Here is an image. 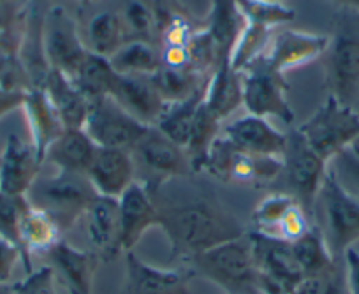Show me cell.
<instances>
[{"mask_svg": "<svg viewBox=\"0 0 359 294\" xmlns=\"http://www.w3.org/2000/svg\"><path fill=\"white\" fill-rule=\"evenodd\" d=\"M157 203V201H155ZM158 226L171 245V259H187L245 234L243 227L212 198L157 203Z\"/></svg>", "mask_w": 359, "mask_h": 294, "instance_id": "6da1fadb", "label": "cell"}, {"mask_svg": "<svg viewBox=\"0 0 359 294\" xmlns=\"http://www.w3.org/2000/svg\"><path fill=\"white\" fill-rule=\"evenodd\" d=\"M324 72L330 95L348 108L359 102V11L340 8L334 30L324 53Z\"/></svg>", "mask_w": 359, "mask_h": 294, "instance_id": "7a4b0ae2", "label": "cell"}, {"mask_svg": "<svg viewBox=\"0 0 359 294\" xmlns=\"http://www.w3.org/2000/svg\"><path fill=\"white\" fill-rule=\"evenodd\" d=\"M95 196L97 192L88 176L57 169L55 175H39L30 187L27 199L30 205L44 210L57 222L62 234H65L79 219H83Z\"/></svg>", "mask_w": 359, "mask_h": 294, "instance_id": "3957f363", "label": "cell"}, {"mask_svg": "<svg viewBox=\"0 0 359 294\" xmlns=\"http://www.w3.org/2000/svg\"><path fill=\"white\" fill-rule=\"evenodd\" d=\"M191 265L226 294H261L259 272L247 234L194 255Z\"/></svg>", "mask_w": 359, "mask_h": 294, "instance_id": "277c9868", "label": "cell"}, {"mask_svg": "<svg viewBox=\"0 0 359 294\" xmlns=\"http://www.w3.org/2000/svg\"><path fill=\"white\" fill-rule=\"evenodd\" d=\"M316 205L320 208L323 226L319 229L327 247L334 258L341 259L359 241V201L327 168Z\"/></svg>", "mask_w": 359, "mask_h": 294, "instance_id": "5b68a950", "label": "cell"}, {"mask_svg": "<svg viewBox=\"0 0 359 294\" xmlns=\"http://www.w3.org/2000/svg\"><path fill=\"white\" fill-rule=\"evenodd\" d=\"M296 131L309 147L330 164L338 154L348 150L354 141L359 140V113L330 95Z\"/></svg>", "mask_w": 359, "mask_h": 294, "instance_id": "8992f818", "label": "cell"}, {"mask_svg": "<svg viewBox=\"0 0 359 294\" xmlns=\"http://www.w3.org/2000/svg\"><path fill=\"white\" fill-rule=\"evenodd\" d=\"M240 76L241 105L247 108L248 115L261 119L273 116L284 123L294 122V112L287 101L289 85L285 76L277 74L262 57L247 65Z\"/></svg>", "mask_w": 359, "mask_h": 294, "instance_id": "52a82bcc", "label": "cell"}, {"mask_svg": "<svg viewBox=\"0 0 359 294\" xmlns=\"http://www.w3.org/2000/svg\"><path fill=\"white\" fill-rule=\"evenodd\" d=\"M259 272L261 294H291L303 280L289 241L250 231L247 234Z\"/></svg>", "mask_w": 359, "mask_h": 294, "instance_id": "ba28073f", "label": "cell"}, {"mask_svg": "<svg viewBox=\"0 0 359 294\" xmlns=\"http://www.w3.org/2000/svg\"><path fill=\"white\" fill-rule=\"evenodd\" d=\"M205 171L227 183L264 185L271 183L284 171L282 157L275 155H252L234 148L226 138H217L210 150Z\"/></svg>", "mask_w": 359, "mask_h": 294, "instance_id": "9c48e42d", "label": "cell"}, {"mask_svg": "<svg viewBox=\"0 0 359 294\" xmlns=\"http://www.w3.org/2000/svg\"><path fill=\"white\" fill-rule=\"evenodd\" d=\"M282 162H284L282 175L285 176L289 187L287 194H291L309 215H312L330 164L309 147V143L296 129L287 134Z\"/></svg>", "mask_w": 359, "mask_h": 294, "instance_id": "30bf717a", "label": "cell"}, {"mask_svg": "<svg viewBox=\"0 0 359 294\" xmlns=\"http://www.w3.org/2000/svg\"><path fill=\"white\" fill-rule=\"evenodd\" d=\"M83 129L99 148H120L130 152L147 133L148 126H143L123 112L111 97H102L90 102Z\"/></svg>", "mask_w": 359, "mask_h": 294, "instance_id": "8fae6325", "label": "cell"}, {"mask_svg": "<svg viewBox=\"0 0 359 294\" xmlns=\"http://www.w3.org/2000/svg\"><path fill=\"white\" fill-rule=\"evenodd\" d=\"M43 50L53 71L72 78L88 48L81 43L74 20L64 8L50 9L43 20Z\"/></svg>", "mask_w": 359, "mask_h": 294, "instance_id": "7c38bea8", "label": "cell"}, {"mask_svg": "<svg viewBox=\"0 0 359 294\" xmlns=\"http://www.w3.org/2000/svg\"><path fill=\"white\" fill-rule=\"evenodd\" d=\"M133 157L147 169L154 178L151 192L155 194L157 187L172 176H182L191 169L187 154L184 148L172 143L164 136L157 127H148L147 133L130 150Z\"/></svg>", "mask_w": 359, "mask_h": 294, "instance_id": "4fadbf2b", "label": "cell"}, {"mask_svg": "<svg viewBox=\"0 0 359 294\" xmlns=\"http://www.w3.org/2000/svg\"><path fill=\"white\" fill-rule=\"evenodd\" d=\"M327 44H330L327 36L284 29L271 37L262 58L277 74L285 76L292 69L303 67L324 57Z\"/></svg>", "mask_w": 359, "mask_h": 294, "instance_id": "5bb4252c", "label": "cell"}, {"mask_svg": "<svg viewBox=\"0 0 359 294\" xmlns=\"http://www.w3.org/2000/svg\"><path fill=\"white\" fill-rule=\"evenodd\" d=\"M120 254L133 252L148 229L158 226L155 196L143 182H134L118 198Z\"/></svg>", "mask_w": 359, "mask_h": 294, "instance_id": "9a60e30c", "label": "cell"}, {"mask_svg": "<svg viewBox=\"0 0 359 294\" xmlns=\"http://www.w3.org/2000/svg\"><path fill=\"white\" fill-rule=\"evenodd\" d=\"M108 97L133 119L143 126L154 127L164 115L169 105L158 95L150 76H123L116 74L111 83Z\"/></svg>", "mask_w": 359, "mask_h": 294, "instance_id": "2e32d148", "label": "cell"}, {"mask_svg": "<svg viewBox=\"0 0 359 294\" xmlns=\"http://www.w3.org/2000/svg\"><path fill=\"white\" fill-rule=\"evenodd\" d=\"M191 276L192 272L187 269L157 268L127 252L122 294H192Z\"/></svg>", "mask_w": 359, "mask_h": 294, "instance_id": "e0dca14e", "label": "cell"}, {"mask_svg": "<svg viewBox=\"0 0 359 294\" xmlns=\"http://www.w3.org/2000/svg\"><path fill=\"white\" fill-rule=\"evenodd\" d=\"M43 162L32 143H25L18 134H9L0 155V192L27 196L41 175Z\"/></svg>", "mask_w": 359, "mask_h": 294, "instance_id": "ac0fdd59", "label": "cell"}, {"mask_svg": "<svg viewBox=\"0 0 359 294\" xmlns=\"http://www.w3.org/2000/svg\"><path fill=\"white\" fill-rule=\"evenodd\" d=\"M86 176L97 196L118 199L136 182V162L129 150L97 148Z\"/></svg>", "mask_w": 359, "mask_h": 294, "instance_id": "d6986e66", "label": "cell"}, {"mask_svg": "<svg viewBox=\"0 0 359 294\" xmlns=\"http://www.w3.org/2000/svg\"><path fill=\"white\" fill-rule=\"evenodd\" d=\"M55 276L60 279L69 294H94V280L101 255L94 250H79L62 240L50 250Z\"/></svg>", "mask_w": 359, "mask_h": 294, "instance_id": "ffe728a7", "label": "cell"}, {"mask_svg": "<svg viewBox=\"0 0 359 294\" xmlns=\"http://www.w3.org/2000/svg\"><path fill=\"white\" fill-rule=\"evenodd\" d=\"M224 138L238 150L252 155H275L282 157L287 134L275 129L268 119L245 115L224 129Z\"/></svg>", "mask_w": 359, "mask_h": 294, "instance_id": "44dd1931", "label": "cell"}, {"mask_svg": "<svg viewBox=\"0 0 359 294\" xmlns=\"http://www.w3.org/2000/svg\"><path fill=\"white\" fill-rule=\"evenodd\" d=\"M83 219L86 220V236L95 254L102 261H111L120 254V208L118 199L95 196Z\"/></svg>", "mask_w": 359, "mask_h": 294, "instance_id": "7402d4cb", "label": "cell"}, {"mask_svg": "<svg viewBox=\"0 0 359 294\" xmlns=\"http://www.w3.org/2000/svg\"><path fill=\"white\" fill-rule=\"evenodd\" d=\"M22 108L25 113L27 123H29L30 143H32L37 157L44 164L48 148L60 136L64 126L43 88L27 90Z\"/></svg>", "mask_w": 359, "mask_h": 294, "instance_id": "603a6c76", "label": "cell"}, {"mask_svg": "<svg viewBox=\"0 0 359 294\" xmlns=\"http://www.w3.org/2000/svg\"><path fill=\"white\" fill-rule=\"evenodd\" d=\"M43 90L50 99L64 129H83L86 115H88L90 102L79 92L71 78L50 69L46 79H44Z\"/></svg>", "mask_w": 359, "mask_h": 294, "instance_id": "cb8c5ba5", "label": "cell"}, {"mask_svg": "<svg viewBox=\"0 0 359 294\" xmlns=\"http://www.w3.org/2000/svg\"><path fill=\"white\" fill-rule=\"evenodd\" d=\"M97 148L85 129H64L48 148L44 162L62 171L86 175L94 162Z\"/></svg>", "mask_w": 359, "mask_h": 294, "instance_id": "d4e9b609", "label": "cell"}, {"mask_svg": "<svg viewBox=\"0 0 359 294\" xmlns=\"http://www.w3.org/2000/svg\"><path fill=\"white\" fill-rule=\"evenodd\" d=\"M62 231L44 210L29 205L20 222V247L27 272L32 273V255L50 254L51 248L62 241Z\"/></svg>", "mask_w": 359, "mask_h": 294, "instance_id": "484cf974", "label": "cell"}, {"mask_svg": "<svg viewBox=\"0 0 359 294\" xmlns=\"http://www.w3.org/2000/svg\"><path fill=\"white\" fill-rule=\"evenodd\" d=\"M245 18L240 13L238 0H213L206 32L215 43L220 62H231V53L238 36L243 30Z\"/></svg>", "mask_w": 359, "mask_h": 294, "instance_id": "4316f807", "label": "cell"}, {"mask_svg": "<svg viewBox=\"0 0 359 294\" xmlns=\"http://www.w3.org/2000/svg\"><path fill=\"white\" fill-rule=\"evenodd\" d=\"M205 105L226 120L241 106V76L234 71L231 62H220L210 76L205 92Z\"/></svg>", "mask_w": 359, "mask_h": 294, "instance_id": "83f0119b", "label": "cell"}, {"mask_svg": "<svg viewBox=\"0 0 359 294\" xmlns=\"http://www.w3.org/2000/svg\"><path fill=\"white\" fill-rule=\"evenodd\" d=\"M150 79L165 105H176L187 101L198 93H205L210 78L192 71L191 67L161 65V69L151 74Z\"/></svg>", "mask_w": 359, "mask_h": 294, "instance_id": "f1b7e54d", "label": "cell"}, {"mask_svg": "<svg viewBox=\"0 0 359 294\" xmlns=\"http://www.w3.org/2000/svg\"><path fill=\"white\" fill-rule=\"evenodd\" d=\"M291 245L299 269L303 273V279L327 272L337 262L341 261V259H337L331 254L326 238H324L323 231L319 229L317 224H313L299 240L292 241Z\"/></svg>", "mask_w": 359, "mask_h": 294, "instance_id": "f546056e", "label": "cell"}, {"mask_svg": "<svg viewBox=\"0 0 359 294\" xmlns=\"http://www.w3.org/2000/svg\"><path fill=\"white\" fill-rule=\"evenodd\" d=\"M220 123H222V120L205 105V99H203V102L198 108V113H196L191 140H189L187 148H185V154H187L192 171L199 173L205 169L210 150H212L213 143L219 138Z\"/></svg>", "mask_w": 359, "mask_h": 294, "instance_id": "4dcf8cb0", "label": "cell"}, {"mask_svg": "<svg viewBox=\"0 0 359 294\" xmlns=\"http://www.w3.org/2000/svg\"><path fill=\"white\" fill-rule=\"evenodd\" d=\"M115 76L116 72L113 71L109 58L88 51L71 79L88 102H92L108 97Z\"/></svg>", "mask_w": 359, "mask_h": 294, "instance_id": "1f68e13d", "label": "cell"}, {"mask_svg": "<svg viewBox=\"0 0 359 294\" xmlns=\"http://www.w3.org/2000/svg\"><path fill=\"white\" fill-rule=\"evenodd\" d=\"M86 41L88 51L111 58L127 43V34L118 13L101 11L95 15L86 27Z\"/></svg>", "mask_w": 359, "mask_h": 294, "instance_id": "d6a6232c", "label": "cell"}, {"mask_svg": "<svg viewBox=\"0 0 359 294\" xmlns=\"http://www.w3.org/2000/svg\"><path fill=\"white\" fill-rule=\"evenodd\" d=\"M113 71L123 76H151L161 69V55L148 41H127L111 58Z\"/></svg>", "mask_w": 359, "mask_h": 294, "instance_id": "836d02e7", "label": "cell"}, {"mask_svg": "<svg viewBox=\"0 0 359 294\" xmlns=\"http://www.w3.org/2000/svg\"><path fill=\"white\" fill-rule=\"evenodd\" d=\"M203 99H205V93H198V95L191 97V99H187L184 102L169 105L155 127L168 140H171L172 143L178 145L180 148L185 150L189 145V140H191L196 113H198V108L203 102Z\"/></svg>", "mask_w": 359, "mask_h": 294, "instance_id": "e575fe53", "label": "cell"}, {"mask_svg": "<svg viewBox=\"0 0 359 294\" xmlns=\"http://www.w3.org/2000/svg\"><path fill=\"white\" fill-rule=\"evenodd\" d=\"M126 29L127 41H148L157 30L151 0H122L118 13Z\"/></svg>", "mask_w": 359, "mask_h": 294, "instance_id": "d590c367", "label": "cell"}, {"mask_svg": "<svg viewBox=\"0 0 359 294\" xmlns=\"http://www.w3.org/2000/svg\"><path fill=\"white\" fill-rule=\"evenodd\" d=\"M240 13L245 22L254 25L266 27L273 30L278 25H287L294 22V9L287 8L284 2H271V0H238Z\"/></svg>", "mask_w": 359, "mask_h": 294, "instance_id": "8d00e7d4", "label": "cell"}, {"mask_svg": "<svg viewBox=\"0 0 359 294\" xmlns=\"http://www.w3.org/2000/svg\"><path fill=\"white\" fill-rule=\"evenodd\" d=\"M294 203L298 201L287 192L269 194L268 198H264L255 206L254 213H252V222L255 226L254 231L275 236L278 224L282 222L284 215Z\"/></svg>", "mask_w": 359, "mask_h": 294, "instance_id": "74e56055", "label": "cell"}, {"mask_svg": "<svg viewBox=\"0 0 359 294\" xmlns=\"http://www.w3.org/2000/svg\"><path fill=\"white\" fill-rule=\"evenodd\" d=\"M291 294H351L345 280L344 261L319 275L305 276Z\"/></svg>", "mask_w": 359, "mask_h": 294, "instance_id": "f35d334b", "label": "cell"}, {"mask_svg": "<svg viewBox=\"0 0 359 294\" xmlns=\"http://www.w3.org/2000/svg\"><path fill=\"white\" fill-rule=\"evenodd\" d=\"M29 205L27 196L0 192V236L20 245V222Z\"/></svg>", "mask_w": 359, "mask_h": 294, "instance_id": "ab89813d", "label": "cell"}, {"mask_svg": "<svg viewBox=\"0 0 359 294\" xmlns=\"http://www.w3.org/2000/svg\"><path fill=\"white\" fill-rule=\"evenodd\" d=\"M330 169L338 182L359 201V157L351 150H344L330 162Z\"/></svg>", "mask_w": 359, "mask_h": 294, "instance_id": "60d3db41", "label": "cell"}, {"mask_svg": "<svg viewBox=\"0 0 359 294\" xmlns=\"http://www.w3.org/2000/svg\"><path fill=\"white\" fill-rule=\"evenodd\" d=\"M312 226L313 222L310 220L309 213L302 208L299 203H294V205L289 208V212L284 215L282 222L278 224L275 236L292 243V241L299 240V238H302Z\"/></svg>", "mask_w": 359, "mask_h": 294, "instance_id": "b9f144b4", "label": "cell"}, {"mask_svg": "<svg viewBox=\"0 0 359 294\" xmlns=\"http://www.w3.org/2000/svg\"><path fill=\"white\" fill-rule=\"evenodd\" d=\"M15 294H57L53 268L43 266L29 273V276L22 282H15Z\"/></svg>", "mask_w": 359, "mask_h": 294, "instance_id": "7bdbcfd3", "label": "cell"}, {"mask_svg": "<svg viewBox=\"0 0 359 294\" xmlns=\"http://www.w3.org/2000/svg\"><path fill=\"white\" fill-rule=\"evenodd\" d=\"M20 261H23L22 247L0 236V283H13V273Z\"/></svg>", "mask_w": 359, "mask_h": 294, "instance_id": "ee69618b", "label": "cell"}, {"mask_svg": "<svg viewBox=\"0 0 359 294\" xmlns=\"http://www.w3.org/2000/svg\"><path fill=\"white\" fill-rule=\"evenodd\" d=\"M345 268V280H347L348 293L359 294V252L348 248L341 258Z\"/></svg>", "mask_w": 359, "mask_h": 294, "instance_id": "f6af8a7d", "label": "cell"}, {"mask_svg": "<svg viewBox=\"0 0 359 294\" xmlns=\"http://www.w3.org/2000/svg\"><path fill=\"white\" fill-rule=\"evenodd\" d=\"M13 11H15V0H0V30L11 23Z\"/></svg>", "mask_w": 359, "mask_h": 294, "instance_id": "bcb514c9", "label": "cell"}, {"mask_svg": "<svg viewBox=\"0 0 359 294\" xmlns=\"http://www.w3.org/2000/svg\"><path fill=\"white\" fill-rule=\"evenodd\" d=\"M337 4H340V8H348L359 11V0H334Z\"/></svg>", "mask_w": 359, "mask_h": 294, "instance_id": "7dc6e473", "label": "cell"}, {"mask_svg": "<svg viewBox=\"0 0 359 294\" xmlns=\"http://www.w3.org/2000/svg\"><path fill=\"white\" fill-rule=\"evenodd\" d=\"M0 294H15V282L0 283Z\"/></svg>", "mask_w": 359, "mask_h": 294, "instance_id": "c3c4849f", "label": "cell"}, {"mask_svg": "<svg viewBox=\"0 0 359 294\" xmlns=\"http://www.w3.org/2000/svg\"><path fill=\"white\" fill-rule=\"evenodd\" d=\"M348 150H351L352 154L355 155V157H359V140H355V141H354V145H352V147L348 148Z\"/></svg>", "mask_w": 359, "mask_h": 294, "instance_id": "681fc988", "label": "cell"}, {"mask_svg": "<svg viewBox=\"0 0 359 294\" xmlns=\"http://www.w3.org/2000/svg\"><path fill=\"white\" fill-rule=\"evenodd\" d=\"M83 2H99V0H83Z\"/></svg>", "mask_w": 359, "mask_h": 294, "instance_id": "f907efd6", "label": "cell"}, {"mask_svg": "<svg viewBox=\"0 0 359 294\" xmlns=\"http://www.w3.org/2000/svg\"><path fill=\"white\" fill-rule=\"evenodd\" d=\"M271 2H282V0H271Z\"/></svg>", "mask_w": 359, "mask_h": 294, "instance_id": "816d5d0a", "label": "cell"}, {"mask_svg": "<svg viewBox=\"0 0 359 294\" xmlns=\"http://www.w3.org/2000/svg\"><path fill=\"white\" fill-rule=\"evenodd\" d=\"M355 112H358V113H359V102H358V108H355Z\"/></svg>", "mask_w": 359, "mask_h": 294, "instance_id": "f5cc1de1", "label": "cell"}]
</instances>
